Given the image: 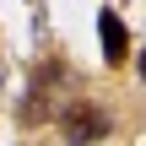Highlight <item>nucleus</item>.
Here are the masks:
<instances>
[{
	"mask_svg": "<svg viewBox=\"0 0 146 146\" xmlns=\"http://www.w3.org/2000/svg\"><path fill=\"white\" fill-rule=\"evenodd\" d=\"M60 130H65L70 146H92V141L108 135V114H103L98 103H70V108L60 114Z\"/></svg>",
	"mask_w": 146,
	"mask_h": 146,
	"instance_id": "f257e3e1",
	"label": "nucleus"
},
{
	"mask_svg": "<svg viewBox=\"0 0 146 146\" xmlns=\"http://www.w3.org/2000/svg\"><path fill=\"white\" fill-rule=\"evenodd\" d=\"M98 38H103V60H108V65H119V60L130 54V38H125V22H119L114 11H103V16H98Z\"/></svg>",
	"mask_w": 146,
	"mask_h": 146,
	"instance_id": "f03ea898",
	"label": "nucleus"
},
{
	"mask_svg": "<svg viewBox=\"0 0 146 146\" xmlns=\"http://www.w3.org/2000/svg\"><path fill=\"white\" fill-rule=\"evenodd\" d=\"M141 81H146V54H141Z\"/></svg>",
	"mask_w": 146,
	"mask_h": 146,
	"instance_id": "7ed1b4c3",
	"label": "nucleus"
}]
</instances>
